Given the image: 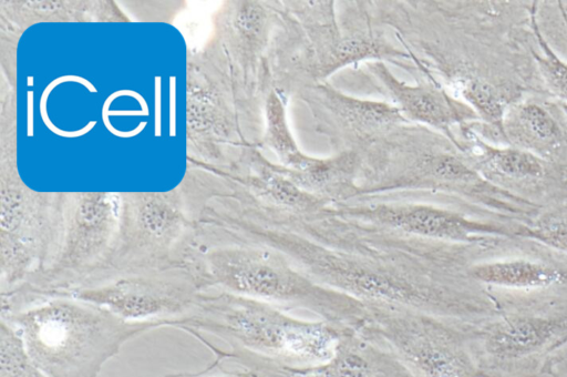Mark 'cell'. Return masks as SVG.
I'll return each instance as SVG.
<instances>
[{
    "label": "cell",
    "instance_id": "11",
    "mask_svg": "<svg viewBox=\"0 0 567 377\" xmlns=\"http://www.w3.org/2000/svg\"><path fill=\"white\" fill-rule=\"evenodd\" d=\"M302 373L306 377H415L388 347L357 328L344 333L327 364Z\"/></svg>",
    "mask_w": 567,
    "mask_h": 377
},
{
    "label": "cell",
    "instance_id": "24",
    "mask_svg": "<svg viewBox=\"0 0 567 377\" xmlns=\"http://www.w3.org/2000/svg\"><path fill=\"white\" fill-rule=\"evenodd\" d=\"M537 377H559L551 368Z\"/></svg>",
    "mask_w": 567,
    "mask_h": 377
},
{
    "label": "cell",
    "instance_id": "5",
    "mask_svg": "<svg viewBox=\"0 0 567 377\" xmlns=\"http://www.w3.org/2000/svg\"><path fill=\"white\" fill-rule=\"evenodd\" d=\"M489 293L496 314L472 327L483 377H537L567 357V291Z\"/></svg>",
    "mask_w": 567,
    "mask_h": 377
},
{
    "label": "cell",
    "instance_id": "22",
    "mask_svg": "<svg viewBox=\"0 0 567 377\" xmlns=\"http://www.w3.org/2000/svg\"><path fill=\"white\" fill-rule=\"evenodd\" d=\"M216 355L215 360L205 369L193 374H175L167 377H303L275 369L244 363L243 369H228L224 354L215 346L207 345ZM237 357V356H236Z\"/></svg>",
    "mask_w": 567,
    "mask_h": 377
},
{
    "label": "cell",
    "instance_id": "6",
    "mask_svg": "<svg viewBox=\"0 0 567 377\" xmlns=\"http://www.w3.org/2000/svg\"><path fill=\"white\" fill-rule=\"evenodd\" d=\"M437 315L367 305L358 328L388 347L415 377H483L472 327Z\"/></svg>",
    "mask_w": 567,
    "mask_h": 377
},
{
    "label": "cell",
    "instance_id": "16",
    "mask_svg": "<svg viewBox=\"0 0 567 377\" xmlns=\"http://www.w3.org/2000/svg\"><path fill=\"white\" fill-rule=\"evenodd\" d=\"M400 54L402 52L394 50L389 43L372 35L340 37L337 33H331L317 50L312 70L315 75L322 79L359 61L367 59L380 61L383 57Z\"/></svg>",
    "mask_w": 567,
    "mask_h": 377
},
{
    "label": "cell",
    "instance_id": "18",
    "mask_svg": "<svg viewBox=\"0 0 567 377\" xmlns=\"http://www.w3.org/2000/svg\"><path fill=\"white\" fill-rule=\"evenodd\" d=\"M455 85L464 102L476 115L502 133L503 120L508 106L501 93L492 84L475 77L461 78Z\"/></svg>",
    "mask_w": 567,
    "mask_h": 377
},
{
    "label": "cell",
    "instance_id": "14",
    "mask_svg": "<svg viewBox=\"0 0 567 377\" xmlns=\"http://www.w3.org/2000/svg\"><path fill=\"white\" fill-rule=\"evenodd\" d=\"M476 169L495 185L535 186L548 176L547 161L533 152L509 145L495 147L482 143Z\"/></svg>",
    "mask_w": 567,
    "mask_h": 377
},
{
    "label": "cell",
    "instance_id": "2",
    "mask_svg": "<svg viewBox=\"0 0 567 377\" xmlns=\"http://www.w3.org/2000/svg\"><path fill=\"white\" fill-rule=\"evenodd\" d=\"M172 327L194 336L217 337L230 346V351L286 371L327 364L344 333L353 328L220 289L202 292L193 308L176 317Z\"/></svg>",
    "mask_w": 567,
    "mask_h": 377
},
{
    "label": "cell",
    "instance_id": "12",
    "mask_svg": "<svg viewBox=\"0 0 567 377\" xmlns=\"http://www.w3.org/2000/svg\"><path fill=\"white\" fill-rule=\"evenodd\" d=\"M317 93L337 122L359 137H373L406 120L391 102L354 98L328 85L317 86Z\"/></svg>",
    "mask_w": 567,
    "mask_h": 377
},
{
    "label": "cell",
    "instance_id": "17",
    "mask_svg": "<svg viewBox=\"0 0 567 377\" xmlns=\"http://www.w3.org/2000/svg\"><path fill=\"white\" fill-rule=\"evenodd\" d=\"M266 144L277 155L279 165L302 172L316 161V156L306 154L297 144L287 120L286 104L278 91H272L266 102Z\"/></svg>",
    "mask_w": 567,
    "mask_h": 377
},
{
    "label": "cell",
    "instance_id": "21",
    "mask_svg": "<svg viewBox=\"0 0 567 377\" xmlns=\"http://www.w3.org/2000/svg\"><path fill=\"white\" fill-rule=\"evenodd\" d=\"M534 32L537 37L543 54H535L540 73L549 89L564 100H567V62L558 58L540 34L533 19Z\"/></svg>",
    "mask_w": 567,
    "mask_h": 377
},
{
    "label": "cell",
    "instance_id": "1",
    "mask_svg": "<svg viewBox=\"0 0 567 377\" xmlns=\"http://www.w3.org/2000/svg\"><path fill=\"white\" fill-rule=\"evenodd\" d=\"M370 226V225H369ZM326 235L262 230L276 248L322 285L365 305L409 308L477 325L497 312L493 295L466 274L468 245L391 236Z\"/></svg>",
    "mask_w": 567,
    "mask_h": 377
},
{
    "label": "cell",
    "instance_id": "9",
    "mask_svg": "<svg viewBox=\"0 0 567 377\" xmlns=\"http://www.w3.org/2000/svg\"><path fill=\"white\" fill-rule=\"evenodd\" d=\"M501 240L472 246L466 274L474 283L487 292L567 291V255L527 238L512 248L505 238L501 251Z\"/></svg>",
    "mask_w": 567,
    "mask_h": 377
},
{
    "label": "cell",
    "instance_id": "19",
    "mask_svg": "<svg viewBox=\"0 0 567 377\" xmlns=\"http://www.w3.org/2000/svg\"><path fill=\"white\" fill-rule=\"evenodd\" d=\"M0 377H48L29 355L20 335L0 322Z\"/></svg>",
    "mask_w": 567,
    "mask_h": 377
},
{
    "label": "cell",
    "instance_id": "7",
    "mask_svg": "<svg viewBox=\"0 0 567 377\" xmlns=\"http://www.w3.org/2000/svg\"><path fill=\"white\" fill-rule=\"evenodd\" d=\"M340 216L402 235L455 245H476L517 237L522 225L475 217L462 211L421 202L339 203Z\"/></svg>",
    "mask_w": 567,
    "mask_h": 377
},
{
    "label": "cell",
    "instance_id": "20",
    "mask_svg": "<svg viewBox=\"0 0 567 377\" xmlns=\"http://www.w3.org/2000/svg\"><path fill=\"white\" fill-rule=\"evenodd\" d=\"M517 237L567 255V205L538 213L529 223L522 225Z\"/></svg>",
    "mask_w": 567,
    "mask_h": 377
},
{
    "label": "cell",
    "instance_id": "23",
    "mask_svg": "<svg viewBox=\"0 0 567 377\" xmlns=\"http://www.w3.org/2000/svg\"><path fill=\"white\" fill-rule=\"evenodd\" d=\"M551 369L559 376V377H567V357L559 360L557 364H555Z\"/></svg>",
    "mask_w": 567,
    "mask_h": 377
},
{
    "label": "cell",
    "instance_id": "4",
    "mask_svg": "<svg viewBox=\"0 0 567 377\" xmlns=\"http://www.w3.org/2000/svg\"><path fill=\"white\" fill-rule=\"evenodd\" d=\"M189 266L203 292L220 289L353 328L367 314L365 304L320 284L269 246L216 249L192 257Z\"/></svg>",
    "mask_w": 567,
    "mask_h": 377
},
{
    "label": "cell",
    "instance_id": "10",
    "mask_svg": "<svg viewBox=\"0 0 567 377\" xmlns=\"http://www.w3.org/2000/svg\"><path fill=\"white\" fill-rule=\"evenodd\" d=\"M370 71L384 86L393 103L406 120L440 130L476 118L465 103L433 84H409L398 79L382 61H373Z\"/></svg>",
    "mask_w": 567,
    "mask_h": 377
},
{
    "label": "cell",
    "instance_id": "15",
    "mask_svg": "<svg viewBox=\"0 0 567 377\" xmlns=\"http://www.w3.org/2000/svg\"><path fill=\"white\" fill-rule=\"evenodd\" d=\"M252 185L259 197L277 213L310 216L332 205L300 187L279 164L261 163Z\"/></svg>",
    "mask_w": 567,
    "mask_h": 377
},
{
    "label": "cell",
    "instance_id": "13",
    "mask_svg": "<svg viewBox=\"0 0 567 377\" xmlns=\"http://www.w3.org/2000/svg\"><path fill=\"white\" fill-rule=\"evenodd\" d=\"M502 134L511 145L545 159L557 154L563 131L553 114L535 102L508 106L503 120Z\"/></svg>",
    "mask_w": 567,
    "mask_h": 377
},
{
    "label": "cell",
    "instance_id": "8",
    "mask_svg": "<svg viewBox=\"0 0 567 377\" xmlns=\"http://www.w3.org/2000/svg\"><path fill=\"white\" fill-rule=\"evenodd\" d=\"M202 292L187 264L118 276L49 296L81 299L107 308L126 320L142 322L182 316L193 308Z\"/></svg>",
    "mask_w": 567,
    "mask_h": 377
},
{
    "label": "cell",
    "instance_id": "3",
    "mask_svg": "<svg viewBox=\"0 0 567 377\" xmlns=\"http://www.w3.org/2000/svg\"><path fill=\"white\" fill-rule=\"evenodd\" d=\"M174 318L126 320L107 308L66 296L43 297L1 315L48 377H97L128 340L171 327Z\"/></svg>",
    "mask_w": 567,
    "mask_h": 377
}]
</instances>
